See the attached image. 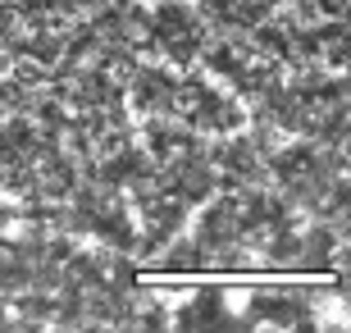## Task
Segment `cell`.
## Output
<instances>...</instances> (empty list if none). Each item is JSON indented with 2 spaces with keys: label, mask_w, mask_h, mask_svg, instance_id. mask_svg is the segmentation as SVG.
I'll use <instances>...</instances> for the list:
<instances>
[{
  "label": "cell",
  "mask_w": 351,
  "mask_h": 333,
  "mask_svg": "<svg viewBox=\"0 0 351 333\" xmlns=\"http://www.w3.org/2000/svg\"><path fill=\"white\" fill-rule=\"evenodd\" d=\"M178 329H237V315L228 310L219 288H206V292H196L187 306H178L169 315Z\"/></svg>",
  "instance_id": "1"
}]
</instances>
